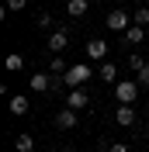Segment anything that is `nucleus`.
Returning <instances> with one entry per match:
<instances>
[{
	"label": "nucleus",
	"mask_w": 149,
	"mask_h": 152,
	"mask_svg": "<svg viewBox=\"0 0 149 152\" xmlns=\"http://www.w3.org/2000/svg\"><path fill=\"white\" fill-rule=\"evenodd\" d=\"M128 66H132V73H139V69L146 66V59H142V56H132V59H128Z\"/></svg>",
	"instance_id": "20"
},
{
	"label": "nucleus",
	"mask_w": 149,
	"mask_h": 152,
	"mask_svg": "<svg viewBox=\"0 0 149 152\" xmlns=\"http://www.w3.org/2000/svg\"><path fill=\"white\" fill-rule=\"evenodd\" d=\"M28 7V0H7V10H24Z\"/></svg>",
	"instance_id": "21"
},
{
	"label": "nucleus",
	"mask_w": 149,
	"mask_h": 152,
	"mask_svg": "<svg viewBox=\"0 0 149 152\" xmlns=\"http://www.w3.org/2000/svg\"><path fill=\"white\" fill-rule=\"evenodd\" d=\"M135 76H139V80H135L139 86H149V62H146V66H142V69H139Z\"/></svg>",
	"instance_id": "18"
},
{
	"label": "nucleus",
	"mask_w": 149,
	"mask_h": 152,
	"mask_svg": "<svg viewBox=\"0 0 149 152\" xmlns=\"http://www.w3.org/2000/svg\"><path fill=\"white\" fill-rule=\"evenodd\" d=\"M139 90H142V86H139V83H132V80H118V83H114V97H118V104H125V107L135 104Z\"/></svg>",
	"instance_id": "2"
},
{
	"label": "nucleus",
	"mask_w": 149,
	"mask_h": 152,
	"mask_svg": "<svg viewBox=\"0 0 149 152\" xmlns=\"http://www.w3.org/2000/svg\"><path fill=\"white\" fill-rule=\"evenodd\" d=\"M90 76H94V69H90V66H83V62H73V66H69V73H66L63 80H66V86H69V90H76V86H87V83H90Z\"/></svg>",
	"instance_id": "1"
},
{
	"label": "nucleus",
	"mask_w": 149,
	"mask_h": 152,
	"mask_svg": "<svg viewBox=\"0 0 149 152\" xmlns=\"http://www.w3.org/2000/svg\"><path fill=\"white\" fill-rule=\"evenodd\" d=\"M114 121H118L121 128H132V124H135V111H132V107H125V104H118V111H114Z\"/></svg>",
	"instance_id": "8"
},
{
	"label": "nucleus",
	"mask_w": 149,
	"mask_h": 152,
	"mask_svg": "<svg viewBox=\"0 0 149 152\" xmlns=\"http://www.w3.org/2000/svg\"><path fill=\"white\" fill-rule=\"evenodd\" d=\"M14 149L18 152H31L35 149V138H31V135H18V138H14Z\"/></svg>",
	"instance_id": "17"
},
{
	"label": "nucleus",
	"mask_w": 149,
	"mask_h": 152,
	"mask_svg": "<svg viewBox=\"0 0 149 152\" xmlns=\"http://www.w3.org/2000/svg\"><path fill=\"white\" fill-rule=\"evenodd\" d=\"M31 90H35V94H49V90H52V76L49 73H35L31 76Z\"/></svg>",
	"instance_id": "7"
},
{
	"label": "nucleus",
	"mask_w": 149,
	"mask_h": 152,
	"mask_svg": "<svg viewBox=\"0 0 149 152\" xmlns=\"http://www.w3.org/2000/svg\"><path fill=\"white\" fill-rule=\"evenodd\" d=\"M87 56H90L94 62L108 59V38H90V42H87Z\"/></svg>",
	"instance_id": "5"
},
{
	"label": "nucleus",
	"mask_w": 149,
	"mask_h": 152,
	"mask_svg": "<svg viewBox=\"0 0 149 152\" xmlns=\"http://www.w3.org/2000/svg\"><path fill=\"white\" fill-rule=\"evenodd\" d=\"M132 24L149 28V7H135V10H132Z\"/></svg>",
	"instance_id": "14"
},
{
	"label": "nucleus",
	"mask_w": 149,
	"mask_h": 152,
	"mask_svg": "<svg viewBox=\"0 0 149 152\" xmlns=\"http://www.w3.org/2000/svg\"><path fill=\"white\" fill-rule=\"evenodd\" d=\"M4 66H7V73H21V69H24V59H21L18 52H10V56L4 59Z\"/></svg>",
	"instance_id": "13"
},
{
	"label": "nucleus",
	"mask_w": 149,
	"mask_h": 152,
	"mask_svg": "<svg viewBox=\"0 0 149 152\" xmlns=\"http://www.w3.org/2000/svg\"><path fill=\"white\" fill-rule=\"evenodd\" d=\"M94 4H101V0H94Z\"/></svg>",
	"instance_id": "26"
},
{
	"label": "nucleus",
	"mask_w": 149,
	"mask_h": 152,
	"mask_svg": "<svg viewBox=\"0 0 149 152\" xmlns=\"http://www.w3.org/2000/svg\"><path fill=\"white\" fill-rule=\"evenodd\" d=\"M146 118H149V107H146Z\"/></svg>",
	"instance_id": "25"
},
{
	"label": "nucleus",
	"mask_w": 149,
	"mask_h": 152,
	"mask_svg": "<svg viewBox=\"0 0 149 152\" xmlns=\"http://www.w3.org/2000/svg\"><path fill=\"white\" fill-rule=\"evenodd\" d=\"M52 24H56V18H52L49 10H45V14H38V28H52Z\"/></svg>",
	"instance_id": "19"
},
{
	"label": "nucleus",
	"mask_w": 149,
	"mask_h": 152,
	"mask_svg": "<svg viewBox=\"0 0 149 152\" xmlns=\"http://www.w3.org/2000/svg\"><path fill=\"white\" fill-rule=\"evenodd\" d=\"M59 152H73V149H59Z\"/></svg>",
	"instance_id": "24"
},
{
	"label": "nucleus",
	"mask_w": 149,
	"mask_h": 152,
	"mask_svg": "<svg viewBox=\"0 0 149 152\" xmlns=\"http://www.w3.org/2000/svg\"><path fill=\"white\" fill-rule=\"evenodd\" d=\"M66 45H69V31L66 28H56L52 35H49V52H52V56H63Z\"/></svg>",
	"instance_id": "4"
},
{
	"label": "nucleus",
	"mask_w": 149,
	"mask_h": 152,
	"mask_svg": "<svg viewBox=\"0 0 149 152\" xmlns=\"http://www.w3.org/2000/svg\"><path fill=\"white\" fill-rule=\"evenodd\" d=\"M87 4H90V0H66V14H69V18H83Z\"/></svg>",
	"instance_id": "12"
},
{
	"label": "nucleus",
	"mask_w": 149,
	"mask_h": 152,
	"mask_svg": "<svg viewBox=\"0 0 149 152\" xmlns=\"http://www.w3.org/2000/svg\"><path fill=\"white\" fill-rule=\"evenodd\" d=\"M108 28L111 31H128L132 24H128V10H111L108 14Z\"/></svg>",
	"instance_id": "6"
},
{
	"label": "nucleus",
	"mask_w": 149,
	"mask_h": 152,
	"mask_svg": "<svg viewBox=\"0 0 149 152\" xmlns=\"http://www.w3.org/2000/svg\"><path fill=\"white\" fill-rule=\"evenodd\" d=\"M108 152H128V145H125V142H111V145H108Z\"/></svg>",
	"instance_id": "22"
},
{
	"label": "nucleus",
	"mask_w": 149,
	"mask_h": 152,
	"mask_svg": "<svg viewBox=\"0 0 149 152\" xmlns=\"http://www.w3.org/2000/svg\"><path fill=\"white\" fill-rule=\"evenodd\" d=\"M101 80H104V83H118V66L104 62V66H101Z\"/></svg>",
	"instance_id": "15"
},
{
	"label": "nucleus",
	"mask_w": 149,
	"mask_h": 152,
	"mask_svg": "<svg viewBox=\"0 0 149 152\" xmlns=\"http://www.w3.org/2000/svg\"><path fill=\"white\" fill-rule=\"evenodd\" d=\"M49 73H52V76H66V73H69V62H66L63 56H52V59H49Z\"/></svg>",
	"instance_id": "11"
},
{
	"label": "nucleus",
	"mask_w": 149,
	"mask_h": 152,
	"mask_svg": "<svg viewBox=\"0 0 149 152\" xmlns=\"http://www.w3.org/2000/svg\"><path fill=\"white\" fill-rule=\"evenodd\" d=\"M94 152H108V149H104V145H101V149H94Z\"/></svg>",
	"instance_id": "23"
},
{
	"label": "nucleus",
	"mask_w": 149,
	"mask_h": 152,
	"mask_svg": "<svg viewBox=\"0 0 149 152\" xmlns=\"http://www.w3.org/2000/svg\"><path fill=\"white\" fill-rule=\"evenodd\" d=\"M125 38H128V45H139L142 38H146V28H139V24H132V28L125 31Z\"/></svg>",
	"instance_id": "16"
},
{
	"label": "nucleus",
	"mask_w": 149,
	"mask_h": 152,
	"mask_svg": "<svg viewBox=\"0 0 149 152\" xmlns=\"http://www.w3.org/2000/svg\"><path fill=\"white\" fill-rule=\"evenodd\" d=\"M66 107H69V111H87V107H90V94H87L83 86L69 90V94H66Z\"/></svg>",
	"instance_id": "3"
},
{
	"label": "nucleus",
	"mask_w": 149,
	"mask_h": 152,
	"mask_svg": "<svg viewBox=\"0 0 149 152\" xmlns=\"http://www.w3.org/2000/svg\"><path fill=\"white\" fill-rule=\"evenodd\" d=\"M28 107H31V100H28L24 94H14V97H10V114H18V118H21V114H28Z\"/></svg>",
	"instance_id": "10"
},
{
	"label": "nucleus",
	"mask_w": 149,
	"mask_h": 152,
	"mask_svg": "<svg viewBox=\"0 0 149 152\" xmlns=\"http://www.w3.org/2000/svg\"><path fill=\"white\" fill-rule=\"evenodd\" d=\"M56 128H76V111H69V107H63V111L56 114Z\"/></svg>",
	"instance_id": "9"
}]
</instances>
